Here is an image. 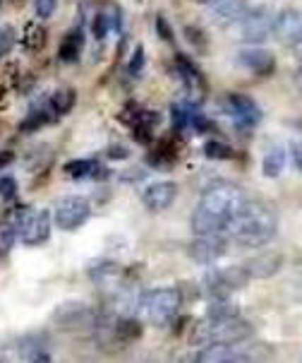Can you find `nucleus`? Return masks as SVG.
I'll list each match as a JSON object with an SVG mask.
<instances>
[{
    "instance_id": "obj_1",
    "label": "nucleus",
    "mask_w": 302,
    "mask_h": 363,
    "mask_svg": "<svg viewBox=\"0 0 302 363\" xmlns=\"http://www.w3.org/2000/svg\"><path fill=\"white\" fill-rule=\"evenodd\" d=\"M248 202L245 190L236 183H214L202 193L192 212V231L202 233H223L240 207Z\"/></svg>"
},
{
    "instance_id": "obj_2",
    "label": "nucleus",
    "mask_w": 302,
    "mask_h": 363,
    "mask_svg": "<svg viewBox=\"0 0 302 363\" xmlns=\"http://www.w3.org/2000/svg\"><path fill=\"white\" fill-rule=\"evenodd\" d=\"M228 233L243 248H262L279 231V214L267 202H245L228 224Z\"/></svg>"
},
{
    "instance_id": "obj_3",
    "label": "nucleus",
    "mask_w": 302,
    "mask_h": 363,
    "mask_svg": "<svg viewBox=\"0 0 302 363\" xmlns=\"http://www.w3.org/2000/svg\"><path fill=\"white\" fill-rule=\"evenodd\" d=\"M252 335V325L240 315L209 318L192 330V344H240Z\"/></svg>"
},
{
    "instance_id": "obj_4",
    "label": "nucleus",
    "mask_w": 302,
    "mask_h": 363,
    "mask_svg": "<svg viewBox=\"0 0 302 363\" xmlns=\"http://www.w3.org/2000/svg\"><path fill=\"white\" fill-rule=\"evenodd\" d=\"M182 306V294L175 286L151 289L139 296V313L156 328L168 325L173 318H178Z\"/></svg>"
},
{
    "instance_id": "obj_5",
    "label": "nucleus",
    "mask_w": 302,
    "mask_h": 363,
    "mask_svg": "<svg viewBox=\"0 0 302 363\" xmlns=\"http://www.w3.org/2000/svg\"><path fill=\"white\" fill-rule=\"evenodd\" d=\"M53 323L65 332H77L84 328H94L96 315L82 301H67V303L55 306L53 311Z\"/></svg>"
},
{
    "instance_id": "obj_6",
    "label": "nucleus",
    "mask_w": 302,
    "mask_h": 363,
    "mask_svg": "<svg viewBox=\"0 0 302 363\" xmlns=\"http://www.w3.org/2000/svg\"><path fill=\"white\" fill-rule=\"evenodd\" d=\"M250 279L252 277L245 267H223L207 274V289L211 291L214 298H228V294L248 286Z\"/></svg>"
},
{
    "instance_id": "obj_7",
    "label": "nucleus",
    "mask_w": 302,
    "mask_h": 363,
    "mask_svg": "<svg viewBox=\"0 0 302 363\" xmlns=\"http://www.w3.org/2000/svg\"><path fill=\"white\" fill-rule=\"evenodd\" d=\"M91 217V207L84 198H65L58 202L53 212V221L60 231H77Z\"/></svg>"
},
{
    "instance_id": "obj_8",
    "label": "nucleus",
    "mask_w": 302,
    "mask_h": 363,
    "mask_svg": "<svg viewBox=\"0 0 302 363\" xmlns=\"http://www.w3.org/2000/svg\"><path fill=\"white\" fill-rule=\"evenodd\" d=\"M223 111L240 128H255L262 123V108L257 106L255 99H250L245 94H226Z\"/></svg>"
},
{
    "instance_id": "obj_9",
    "label": "nucleus",
    "mask_w": 302,
    "mask_h": 363,
    "mask_svg": "<svg viewBox=\"0 0 302 363\" xmlns=\"http://www.w3.org/2000/svg\"><path fill=\"white\" fill-rule=\"evenodd\" d=\"M226 250H228V243L221 233H202V236H197L194 241L190 243L187 253L194 262L211 264L216 260H221V257L226 255Z\"/></svg>"
},
{
    "instance_id": "obj_10",
    "label": "nucleus",
    "mask_w": 302,
    "mask_h": 363,
    "mask_svg": "<svg viewBox=\"0 0 302 363\" xmlns=\"http://www.w3.org/2000/svg\"><path fill=\"white\" fill-rule=\"evenodd\" d=\"M51 221L53 214L48 209H36V212L24 217L22 226H20V238L24 245H41L48 241L51 236Z\"/></svg>"
},
{
    "instance_id": "obj_11",
    "label": "nucleus",
    "mask_w": 302,
    "mask_h": 363,
    "mask_svg": "<svg viewBox=\"0 0 302 363\" xmlns=\"http://www.w3.org/2000/svg\"><path fill=\"white\" fill-rule=\"evenodd\" d=\"M240 24H243V39L250 41V44H262L274 32V17L267 8L248 10V15L240 20Z\"/></svg>"
},
{
    "instance_id": "obj_12",
    "label": "nucleus",
    "mask_w": 302,
    "mask_h": 363,
    "mask_svg": "<svg viewBox=\"0 0 302 363\" xmlns=\"http://www.w3.org/2000/svg\"><path fill=\"white\" fill-rule=\"evenodd\" d=\"M175 67L180 72L182 82H185V89L190 94V101L192 104H202L204 101V94H207V79L202 75V70L197 67L194 60H190L185 53H178L175 55Z\"/></svg>"
},
{
    "instance_id": "obj_13",
    "label": "nucleus",
    "mask_w": 302,
    "mask_h": 363,
    "mask_svg": "<svg viewBox=\"0 0 302 363\" xmlns=\"http://www.w3.org/2000/svg\"><path fill=\"white\" fill-rule=\"evenodd\" d=\"M238 63L250 70L255 77H271L276 72V58L274 53L267 51V48H259V46H250L243 48L238 53Z\"/></svg>"
},
{
    "instance_id": "obj_14",
    "label": "nucleus",
    "mask_w": 302,
    "mask_h": 363,
    "mask_svg": "<svg viewBox=\"0 0 302 363\" xmlns=\"http://www.w3.org/2000/svg\"><path fill=\"white\" fill-rule=\"evenodd\" d=\"M274 36L286 46H295L302 41V12L300 10H283L274 17Z\"/></svg>"
},
{
    "instance_id": "obj_15",
    "label": "nucleus",
    "mask_w": 302,
    "mask_h": 363,
    "mask_svg": "<svg viewBox=\"0 0 302 363\" xmlns=\"http://www.w3.org/2000/svg\"><path fill=\"white\" fill-rule=\"evenodd\" d=\"M175 198H178V186L173 181H156L141 193V202L153 214L168 209L175 202Z\"/></svg>"
},
{
    "instance_id": "obj_16",
    "label": "nucleus",
    "mask_w": 302,
    "mask_h": 363,
    "mask_svg": "<svg viewBox=\"0 0 302 363\" xmlns=\"http://www.w3.org/2000/svg\"><path fill=\"white\" fill-rule=\"evenodd\" d=\"M89 277L101 291H115L122 284V279H125V269L118 262L101 260L89 267Z\"/></svg>"
},
{
    "instance_id": "obj_17",
    "label": "nucleus",
    "mask_w": 302,
    "mask_h": 363,
    "mask_svg": "<svg viewBox=\"0 0 302 363\" xmlns=\"http://www.w3.org/2000/svg\"><path fill=\"white\" fill-rule=\"evenodd\" d=\"M194 361H199V363H240V361H252V356L236 349V344H207V347H202V352L194 356Z\"/></svg>"
},
{
    "instance_id": "obj_18",
    "label": "nucleus",
    "mask_w": 302,
    "mask_h": 363,
    "mask_svg": "<svg viewBox=\"0 0 302 363\" xmlns=\"http://www.w3.org/2000/svg\"><path fill=\"white\" fill-rule=\"evenodd\" d=\"M20 356L24 361H34V363H48L51 361V352H48V342L46 337L39 332L22 337L20 342Z\"/></svg>"
},
{
    "instance_id": "obj_19",
    "label": "nucleus",
    "mask_w": 302,
    "mask_h": 363,
    "mask_svg": "<svg viewBox=\"0 0 302 363\" xmlns=\"http://www.w3.org/2000/svg\"><path fill=\"white\" fill-rule=\"evenodd\" d=\"M283 264V255L281 253H259L252 260H248L245 269L250 272V277H259V279H267V277H274L281 269Z\"/></svg>"
},
{
    "instance_id": "obj_20",
    "label": "nucleus",
    "mask_w": 302,
    "mask_h": 363,
    "mask_svg": "<svg viewBox=\"0 0 302 363\" xmlns=\"http://www.w3.org/2000/svg\"><path fill=\"white\" fill-rule=\"evenodd\" d=\"M211 5H214V17L219 20V24L240 22L250 10L245 0H216Z\"/></svg>"
},
{
    "instance_id": "obj_21",
    "label": "nucleus",
    "mask_w": 302,
    "mask_h": 363,
    "mask_svg": "<svg viewBox=\"0 0 302 363\" xmlns=\"http://www.w3.org/2000/svg\"><path fill=\"white\" fill-rule=\"evenodd\" d=\"M82 51H84V32L79 27H75L63 36V41H60L58 58L63 60V63H77Z\"/></svg>"
},
{
    "instance_id": "obj_22",
    "label": "nucleus",
    "mask_w": 302,
    "mask_h": 363,
    "mask_svg": "<svg viewBox=\"0 0 302 363\" xmlns=\"http://www.w3.org/2000/svg\"><path fill=\"white\" fill-rule=\"evenodd\" d=\"M158 123H161V116L156 113V111H141L137 123L132 125V133H134V140H137L139 145H149L153 140V130L158 128Z\"/></svg>"
},
{
    "instance_id": "obj_23",
    "label": "nucleus",
    "mask_w": 302,
    "mask_h": 363,
    "mask_svg": "<svg viewBox=\"0 0 302 363\" xmlns=\"http://www.w3.org/2000/svg\"><path fill=\"white\" fill-rule=\"evenodd\" d=\"M146 162L151 166H156V169H163V166H170L178 162V143L175 138H165L161 140L153 150L149 152V157H146Z\"/></svg>"
},
{
    "instance_id": "obj_24",
    "label": "nucleus",
    "mask_w": 302,
    "mask_h": 363,
    "mask_svg": "<svg viewBox=\"0 0 302 363\" xmlns=\"http://www.w3.org/2000/svg\"><path fill=\"white\" fill-rule=\"evenodd\" d=\"M141 323L137 318H118L113 323V335H115V344H132L141 337Z\"/></svg>"
},
{
    "instance_id": "obj_25",
    "label": "nucleus",
    "mask_w": 302,
    "mask_h": 363,
    "mask_svg": "<svg viewBox=\"0 0 302 363\" xmlns=\"http://www.w3.org/2000/svg\"><path fill=\"white\" fill-rule=\"evenodd\" d=\"M77 104V91L72 87H60L58 91H53L51 99H48V106L55 113V118H60V116H67L72 108H75Z\"/></svg>"
},
{
    "instance_id": "obj_26",
    "label": "nucleus",
    "mask_w": 302,
    "mask_h": 363,
    "mask_svg": "<svg viewBox=\"0 0 302 363\" xmlns=\"http://www.w3.org/2000/svg\"><path fill=\"white\" fill-rule=\"evenodd\" d=\"M286 162H288V155L283 147H271V150L264 155V162H262V174L267 178H279L286 169Z\"/></svg>"
},
{
    "instance_id": "obj_27",
    "label": "nucleus",
    "mask_w": 302,
    "mask_h": 363,
    "mask_svg": "<svg viewBox=\"0 0 302 363\" xmlns=\"http://www.w3.org/2000/svg\"><path fill=\"white\" fill-rule=\"evenodd\" d=\"M48 41V29L41 22H27L22 34V44L27 51H41Z\"/></svg>"
},
{
    "instance_id": "obj_28",
    "label": "nucleus",
    "mask_w": 302,
    "mask_h": 363,
    "mask_svg": "<svg viewBox=\"0 0 302 363\" xmlns=\"http://www.w3.org/2000/svg\"><path fill=\"white\" fill-rule=\"evenodd\" d=\"M55 118V113L51 111V106H41V108H32L27 113V118L22 121V125H20V130L22 133H34V130H39V128L43 125H48Z\"/></svg>"
},
{
    "instance_id": "obj_29",
    "label": "nucleus",
    "mask_w": 302,
    "mask_h": 363,
    "mask_svg": "<svg viewBox=\"0 0 302 363\" xmlns=\"http://www.w3.org/2000/svg\"><path fill=\"white\" fill-rule=\"evenodd\" d=\"M98 162L96 159H72V162L65 164V176H70L72 181H82V178H91L94 176Z\"/></svg>"
},
{
    "instance_id": "obj_30",
    "label": "nucleus",
    "mask_w": 302,
    "mask_h": 363,
    "mask_svg": "<svg viewBox=\"0 0 302 363\" xmlns=\"http://www.w3.org/2000/svg\"><path fill=\"white\" fill-rule=\"evenodd\" d=\"M204 155L209 159H216V162H228V159L236 157V150L231 145L221 143V140H209L204 145Z\"/></svg>"
},
{
    "instance_id": "obj_31",
    "label": "nucleus",
    "mask_w": 302,
    "mask_h": 363,
    "mask_svg": "<svg viewBox=\"0 0 302 363\" xmlns=\"http://www.w3.org/2000/svg\"><path fill=\"white\" fill-rule=\"evenodd\" d=\"M110 32H113V29H110V22H108L106 12H103V10L96 12L94 22H91V34H94V39L96 41H103Z\"/></svg>"
},
{
    "instance_id": "obj_32",
    "label": "nucleus",
    "mask_w": 302,
    "mask_h": 363,
    "mask_svg": "<svg viewBox=\"0 0 302 363\" xmlns=\"http://www.w3.org/2000/svg\"><path fill=\"white\" fill-rule=\"evenodd\" d=\"M185 36H187V41L192 44L194 48H199V51H207L209 44H207V34H204V29L202 27H194V24H187L185 27Z\"/></svg>"
},
{
    "instance_id": "obj_33",
    "label": "nucleus",
    "mask_w": 302,
    "mask_h": 363,
    "mask_svg": "<svg viewBox=\"0 0 302 363\" xmlns=\"http://www.w3.org/2000/svg\"><path fill=\"white\" fill-rule=\"evenodd\" d=\"M141 111H144V108H141L137 101H127L125 106H122L120 113H118V121L122 123V125H129V128H132L134 123H137Z\"/></svg>"
},
{
    "instance_id": "obj_34",
    "label": "nucleus",
    "mask_w": 302,
    "mask_h": 363,
    "mask_svg": "<svg viewBox=\"0 0 302 363\" xmlns=\"http://www.w3.org/2000/svg\"><path fill=\"white\" fill-rule=\"evenodd\" d=\"M17 44V34L12 27H0V60L5 58V55H10V51L15 48Z\"/></svg>"
},
{
    "instance_id": "obj_35",
    "label": "nucleus",
    "mask_w": 302,
    "mask_h": 363,
    "mask_svg": "<svg viewBox=\"0 0 302 363\" xmlns=\"http://www.w3.org/2000/svg\"><path fill=\"white\" fill-rule=\"evenodd\" d=\"M144 65H146V53H144V48L137 46V48L132 51V58H129V63H127V72H129L132 77H137V75H141Z\"/></svg>"
},
{
    "instance_id": "obj_36",
    "label": "nucleus",
    "mask_w": 302,
    "mask_h": 363,
    "mask_svg": "<svg viewBox=\"0 0 302 363\" xmlns=\"http://www.w3.org/2000/svg\"><path fill=\"white\" fill-rule=\"evenodd\" d=\"M55 8H58V0H34V10H36V15H39L41 20L53 17Z\"/></svg>"
},
{
    "instance_id": "obj_37",
    "label": "nucleus",
    "mask_w": 302,
    "mask_h": 363,
    "mask_svg": "<svg viewBox=\"0 0 302 363\" xmlns=\"http://www.w3.org/2000/svg\"><path fill=\"white\" fill-rule=\"evenodd\" d=\"M15 195H17V181L12 176H3L0 178V198L12 200Z\"/></svg>"
},
{
    "instance_id": "obj_38",
    "label": "nucleus",
    "mask_w": 302,
    "mask_h": 363,
    "mask_svg": "<svg viewBox=\"0 0 302 363\" xmlns=\"http://www.w3.org/2000/svg\"><path fill=\"white\" fill-rule=\"evenodd\" d=\"M156 32H158V36H161V39L165 41V44H173V39H175V36H173L170 24H168V20H165L163 15H158V17H156Z\"/></svg>"
},
{
    "instance_id": "obj_39",
    "label": "nucleus",
    "mask_w": 302,
    "mask_h": 363,
    "mask_svg": "<svg viewBox=\"0 0 302 363\" xmlns=\"http://www.w3.org/2000/svg\"><path fill=\"white\" fill-rule=\"evenodd\" d=\"M106 157H108V159H127V157H129V152L125 150V147L113 145V147H108V150H106Z\"/></svg>"
},
{
    "instance_id": "obj_40",
    "label": "nucleus",
    "mask_w": 302,
    "mask_h": 363,
    "mask_svg": "<svg viewBox=\"0 0 302 363\" xmlns=\"http://www.w3.org/2000/svg\"><path fill=\"white\" fill-rule=\"evenodd\" d=\"M291 157H293L295 166H298V171H302V143H295L291 147Z\"/></svg>"
},
{
    "instance_id": "obj_41",
    "label": "nucleus",
    "mask_w": 302,
    "mask_h": 363,
    "mask_svg": "<svg viewBox=\"0 0 302 363\" xmlns=\"http://www.w3.org/2000/svg\"><path fill=\"white\" fill-rule=\"evenodd\" d=\"M12 159H15V155H12V152H0V166L12 164Z\"/></svg>"
},
{
    "instance_id": "obj_42",
    "label": "nucleus",
    "mask_w": 302,
    "mask_h": 363,
    "mask_svg": "<svg viewBox=\"0 0 302 363\" xmlns=\"http://www.w3.org/2000/svg\"><path fill=\"white\" fill-rule=\"evenodd\" d=\"M295 84H298V89L302 91V67L298 70V75H295Z\"/></svg>"
},
{
    "instance_id": "obj_43",
    "label": "nucleus",
    "mask_w": 302,
    "mask_h": 363,
    "mask_svg": "<svg viewBox=\"0 0 302 363\" xmlns=\"http://www.w3.org/2000/svg\"><path fill=\"white\" fill-rule=\"evenodd\" d=\"M199 5H211V3H216V0H197Z\"/></svg>"
},
{
    "instance_id": "obj_44",
    "label": "nucleus",
    "mask_w": 302,
    "mask_h": 363,
    "mask_svg": "<svg viewBox=\"0 0 302 363\" xmlns=\"http://www.w3.org/2000/svg\"><path fill=\"white\" fill-rule=\"evenodd\" d=\"M3 96H5V87L0 84V99H3Z\"/></svg>"
},
{
    "instance_id": "obj_45",
    "label": "nucleus",
    "mask_w": 302,
    "mask_h": 363,
    "mask_svg": "<svg viewBox=\"0 0 302 363\" xmlns=\"http://www.w3.org/2000/svg\"><path fill=\"white\" fill-rule=\"evenodd\" d=\"M24 3V0H17V5H22Z\"/></svg>"
},
{
    "instance_id": "obj_46",
    "label": "nucleus",
    "mask_w": 302,
    "mask_h": 363,
    "mask_svg": "<svg viewBox=\"0 0 302 363\" xmlns=\"http://www.w3.org/2000/svg\"><path fill=\"white\" fill-rule=\"evenodd\" d=\"M3 3H5V0H0V8H3Z\"/></svg>"
}]
</instances>
